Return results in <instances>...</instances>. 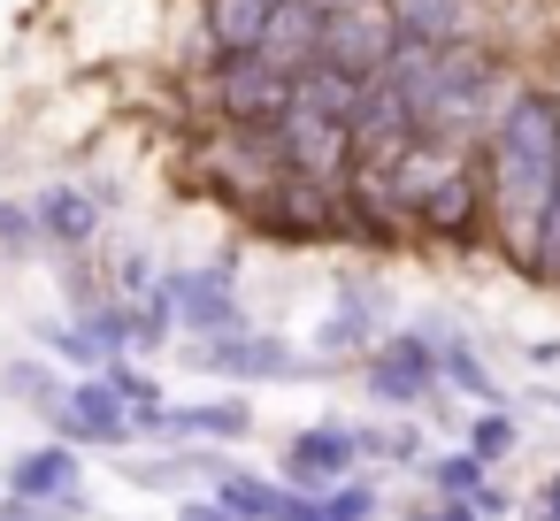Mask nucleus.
<instances>
[{"instance_id":"f257e3e1","label":"nucleus","mask_w":560,"mask_h":521,"mask_svg":"<svg viewBox=\"0 0 560 521\" xmlns=\"http://www.w3.org/2000/svg\"><path fill=\"white\" fill-rule=\"evenodd\" d=\"M552 192H560V93L522 85L499 108V123L483 131V215L522 276H529Z\"/></svg>"},{"instance_id":"f03ea898","label":"nucleus","mask_w":560,"mask_h":521,"mask_svg":"<svg viewBox=\"0 0 560 521\" xmlns=\"http://www.w3.org/2000/svg\"><path fill=\"white\" fill-rule=\"evenodd\" d=\"M246 223H254L261 238H284V246H330V238H353L346 192H338V185H315V177H292V169L246 208Z\"/></svg>"},{"instance_id":"7ed1b4c3","label":"nucleus","mask_w":560,"mask_h":521,"mask_svg":"<svg viewBox=\"0 0 560 521\" xmlns=\"http://www.w3.org/2000/svg\"><path fill=\"white\" fill-rule=\"evenodd\" d=\"M407 223L422 230V238H438V246H476L483 230H491V215H483V146H468V154H453L422 192H415V208H407Z\"/></svg>"},{"instance_id":"20e7f679","label":"nucleus","mask_w":560,"mask_h":521,"mask_svg":"<svg viewBox=\"0 0 560 521\" xmlns=\"http://www.w3.org/2000/svg\"><path fill=\"white\" fill-rule=\"evenodd\" d=\"M185 360H192L200 376H223V383H307V376L330 368V360H315V353H300V345H284V338H261V330L192 338Z\"/></svg>"},{"instance_id":"39448f33","label":"nucleus","mask_w":560,"mask_h":521,"mask_svg":"<svg viewBox=\"0 0 560 521\" xmlns=\"http://www.w3.org/2000/svg\"><path fill=\"white\" fill-rule=\"evenodd\" d=\"M292 108V78L269 70L261 55H215L208 70V116L215 123H238V131H277Z\"/></svg>"},{"instance_id":"423d86ee","label":"nucleus","mask_w":560,"mask_h":521,"mask_svg":"<svg viewBox=\"0 0 560 521\" xmlns=\"http://www.w3.org/2000/svg\"><path fill=\"white\" fill-rule=\"evenodd\" d=\"M200 177L246 215L277 177H284V146H277V131H238V123H215V139L200 146Z\"/></svg>"},{"instance_id":"0eeeda50","label":"nucleus","mask_w":560,"mask_h":521,"mask_svg":"<svg viewBox=\"0 0 560 521\" xmlns=\"http://www.w3.org/2000/svg\"><path fill=\"white\" fill-rule=\"evenodd\" d=\"M392 55H399V16H392V0H338V9L323 16V55H315V62H330V70H346V78L369 85Z\"/></svg>"},{"instance_id":"6e6552de","label":"nucleus","mask_w":560,"mask_h":521,"mask_svg":"<svg viewBox=\"0 0 560 521\" xmlns=\"http://www.w3.org/2000/svg\"><path fill=\"white\" fill-rule=\"evenodd\" d=\"M162 299H170V315H177V330H185V338L246 330V299H238V269H231V261L162 269Z\"/></svg>"},{"instance_id":"1a4fd4ad","label":"nucleus","mask_w":560,"mask_h":521,"mask_svg":"<svg viewBox=\"0 0 560 521\" xmlns=\"http://www.w3.org/2000/svg\"><path fill=\"white\" fill-rule=\"evenodd\" d=\"M277 146H284V169L292 177H315V185H338L346 192V177H353V123L346 116H323V108L292 100L284 123H277Z\"/></svg>"},{"instance_id":"9d476101","label":"nucleus","mask_w":560,"mask_h":521,"mask_svg":"<svg viewBox=\"0 0 560 521\" xmlns=\"http://www.w3.org/2000/svg\"><path fill=\"white\" fill-rule=\"evenodd\" d=\"M47 429L62 437V445H78V452H124L139 429H131V406H124V391L108 383V376H78L70 391H62V406H47Z\"/></svg>"},{"instance_id":"9b49d317","label":"nucleus","mask_w":560,"mask_h":521,"mask_svg":"<svg viewBox=\"0 0 560 521\" xmlns=\"http://www.w3.org/2000/svg\"><path fill=\"white\" fill-rule=\"evenodd\" d=\"M361 383L376 406H422L438 391V353L422 330H384L369 353H361Z\"/></svg>"},{"instance_id":"f8f14e48","label":"nucleus","mask_w":560,"mask_h":521,"mask_svg":"<svg viewBox=\"0 0 560 521\" xmlns=\"http://www.w3.org/2000/svg\"><path fill=\"white\" fill-rule=\"evenodd\" d=\"M32 223H39V246L47 253H93L101 230H108V200L101 185H39L32 192Z\"/></svg>"},{"instance_id":"ddd939ff","label":"nucleus","mask_w":560,"mask_h":521,"mask_svg":"<svg viewBox=\"0 0 560 521\" xmlns=\"http://www.w3.org/2000/svg\"><path fill=\"white\" fill-rule=\"evenodd\" d=\"M353 467H361V437H353V422H307V429L284 445V483L307 490V498H323V490L346 483Z\"/></svg>"},{"instance_id":"4468645a","label":"nucleus","mask_w":560,"mask_h":521,"mask_svg":"<svg viewBox=\"0 0 560 521\" xmlns=\"http://www.w3.org/2000/svg\"><path fill=\"white\" fill-rule=\"evenodd\" d=\"M384 338V292L376 284H338V299H330V315H323V330H315V360H353V353H369Z\"/></svg>"},{"instance_id":"2eb2a0df","label":"nucleus","mask_w":560,"mask_h":521,"mask_svg":"<svg viewBox=\"0 0 560 521\" xmlns=\"http://www.w3.org/2000/svg\"><path fill=\"white\" fill-rule=\"evenodd\" d=\"M0 490H16V498H85V452L47 437L32 452L9 460V475H0Z\"/></svg>"},{"instance_id":"dca6fc26","label":"nucleus","mask_w":560,"mask_h":521,"mask_svg":"<svg viewBox=\"0 0 560 521\" xmlns=\"http://www.w3.org/2000/svg\"><path fill=\"white\" fill-rule=\"evenodd\" d=\"M323 0H277V9H269V32H261V62L269 70H284V78H300L315 55H323Z\"/></svg>"},{"instance_id":"f3484780","label":"nucleus","mask_w":560,"mask_h":521,"mask_svg":"<svg viewBox=\"0 0 560 521\" xmlns=\"http://www.w3.org/2000/svg\"><path fill=\"white\" fill-rule=\"evenodd\" d=\"M154 437H170V445H238V437H254V406H246V399H200V406H162Z\"/></svg>"},{"instance_id":"a211bd4d","label":"nucleus","mask_w":560,"mask_h":521,"mask_svg":"<svg viewBox=\"0 0 560 521\" xmlns=\"http://www.w3.org/2000/svg\"><path fill=\"white\" fill-rule=\"evenodd\" d=\"M269 9H277V0H208V9H200L208 62H215V55H254L261 32H269Z\"/></svg>"},{"instance_id":"6ab92c4d","label":"nucleus","mask_w":560,"mask_h":521,"mask_svg":"<svg viewBox=\"0 0 560 521\" xmlns=\"http://www.w3.org/2000/svg\"><path fill=\"white\" fill-rule=\"evenodd\" d=\"M483 467H491V460H483V452H468V445H460V452L422 460V475H430L445 498H468L476 513H506V490H491V475H483Z\"/></svg>"},{"instance_id":"aec40b11","label":"nucleus","mask_w":560,"mask_h":521,"mask_svg":"<svg viewBox=\"0 0 560 521\" xmlns=\"http://www.w3.org/2000/svg\"><path fill=\"white\" fill-rule=\"evenodd\" d=\"M422 338H430V353H438V383H453L460 399H491V368H483V353H476L460 330L422 322Z\"/></svg>"},{"instance_id":"412c9836","label":"nucleus","mask_w":560,"mask_h":521,"mask_svg":"<svg viewBox=\"0 0 560 521\" xmlns=\"http://www.w3.org/2000/svg\"><path fill=\"white\" fill-rule=\"evenodd\" d=\"M62 376H55V360L47 353H16V360H0V399H16V406H32V414H47V406H62Z\"/></svg>"},{"instance_id":"4be33fe9","label":"nucleus","mask_w":560,"mask_h":521,"mask_svg":"<svg viewBox=\"0 0 560 521\" xmlns=\"http://www.w3.org/2000/svg\"><path fill=\"white\" fill-rule=\"evenodd\" d=\"M392 16H399V39L445 47V39L468 32V0H392Z\"/></svg>"},{"instance_id":"5701e85b","label":"nucleus","mask_w":560,"mask_h":521,"mask_svg":"<svg viewBox=\"0 0 560 521\" xmlns=\"http://www.w3.org/2000/svg\"><path fill=\"white\" fill-rule=\"evenodd\" d=\"M284 490H292V483H269V475H254V467H223V475H215V498H223L238 521H277Z\"/></svg>"},{"instance_id":"b1692460","label":"nucleus","mask_w":560,"mask_h":521,"mask_svg":"<svg viewBox=\"0 0 560 521\" xmlns=\"http://www.w3.org/2000/svg\"><path fill=\"white\" fill-rule=\"evenodd\" d=\"M39 345H47V360H62V368H78V376H101V368H108V353H101L78 322H39Z\"/></svg>"},{"instance_id":"393cba45","label":"nucleus","mask_w":560,"mask_h":521,"mask_svg":"<svg viewBox=\"0 0 560 521\" xmlns=\"http://www.w3.org/2000/svg\"><path fill=\"white\" fill-rule=\"evenodd\" d=\"M361 437V460H399V467H422V429L415 422H384V429H353Z\"/></svg>"},{"instance_id":"a878e982","label":"nucleus","mask_w":560,"mask_h":521,"mask_svg":"<svg viewBox=\"0 0 560 521\" xmlns=\"http://www.w3.org/2000/svg\"><path fill=\"white\" fill-rule=\"evenodd\" d=\"M32 253H47L39 246V223H32V200L0 192V261H32Z\"/></svg>"},{"instance_id":"bb28decb","label":"nucleus","mask_w":560,"mask_h":521,"mask_svg":"<svg viewBox=\"0 0 560 521\" xmlns=\"http://www.w3.org/2000/svg\"><path fill=\"white\" fill-rule=\"evenodd\" d=\"M315 521H376V490L361 475H346V483H330L315 498Z\"/></svg>"},{"instance_id":"cd10ccee","label":"nucleus","mask_w":560,"mask_h":521,"mask_svg":"<svg viewBox=\"0 0 560 521\" xmlns=\"http://www.w3.org/2000/svg\"><path fill=\"white\" fill-rule=\"evenodd\" d=\"M154 284H162L154 253H147V246H124V253H116V276H108V292H116V299H147Z\"/></svg>"},{"instance_id":"c85d7f7f","label":"nucleus","mask_w":560,"mask_h":521,"mask_svg":"<svg viewBox=\"0 0 560 521\" xmlns=\"http://www.w3.org/2000/svg\"><path fill=\"white\" fill-rule=\"evenodd\" d=\"M514 437H522V429H514V414H499V406H483V414L468 422V452H483V460H506Z\"/></svg>"},{"instance_id":"c756f323","label":"nucleus","mask_w":560,"mask_h":521,"mask_svg":"<svg viewBox=\"0 0 560 521\" xmlns=\"http://www.w3.org/2000/svg\"><path fill=\"white\" fill-rule=\"evenodd\" d=\"M85 498H16V490H0V521H78Z\"/></svg>"},{"instance_id":"7c9ffc66","label":"nucleus","mask_w":560,"mask_h":521,"mask_svg":"<svg viewBox=\"0 0 560 521\" xmlns=\"http://www.w3.org/2000/svg\"><path fill=\"white\" fill-rule=\"evenodd\" d=\"M529 284H560V192L545 208V230H537V253H529Z\"/></svg>"},{"instance_id":"2f4dec72","label":"nucleus","mask_w":560,"mask_h":521,"mask_svg":"<svg viewBox=\"0 0 560 521\" xmlns=\"http://www.w3.org/2000/svg\"><path fill=\"white\" fill-rule=\"evenodd\" d=\"M177 521H238L223 498H177Z\"/></svg>"},{"instance_id":"473e14b6","label":"nucleus","mask_w":560,"mask_h":521,"mask_svg":"<svg viewBox=\"0 0 560 521\" xmlns=\"http://www.w3.org/2000/svg\"><path fill=\"white\" fill-rule=\"evenodd\" d=\"M415 521H483V513H476L468 498H445V490H438V506H430V513H415Z\"/></svg>"},{"instance_id":"72a5a7b5","label":"nucleus","mask_w":560,"mask_h":521,"mask_svg":"<svg viewBox=\"0 0 560 521\" xmlns=\"http://www.w3.org/2000/svg\"><path fill=\"white\" fill-rule=\"evenodd\" d=\"M537 521H560V475H552V483L537 490Z\"/></svg>"}]
</instances>
